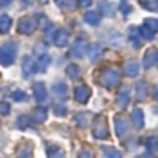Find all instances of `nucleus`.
<instances>
[{
	"label": "nucleus",
	"instance_id": "obj_40",
	"mask_svg": "<svg viewBox=\"0 0 158 158\" xmlns=\"http://www.w3.org/2000/svg\"><path fill=\"white\" fill-rule=\"evenodd\" d=\"M121 11H123L124 14H129V13L132 11V8H130V5H129L127 0H123V3H121Z\"/></svg>",
	"mask_w": 158,
	"mask_h": 158
},
{
	"label": "nucleus",
	"instance_id": "obj_10",
	"mask_svg": "<svg viewBox=\"0 0 158 158\" xmlns=\"http://www.w3.org/2000/svg\"><path fill=\"white\" fill-rule=\"evenodd\" d=\"M87 47H89V48H87L89 59H90L92 62H98V60L102 57V54H104L102 47H101L99 44H92V45H87Z\"/></svg>",
	"mask_w": 158,
	"mask_h": 158
},
{
	"label": "nucleus",
	"instance_id": "obj_30",
	"mask_svg": "<svg viewBox=\"0 0 158 158\" xmlns=\"http://www.w3.org/2000/svg\"><path fill=\"white\" fill-rule=\"evenodd\" d=\"M139 3L143 8H146L149 11H156V8H158V0H139Z\"/></svg>",
	"mask_w": 158,
	"mask_h": 158
},
{
	"label": "nucleus",
	"instance_id": "obj_8",
	"mask_svg": "<svg viewBox=\"0 0 158 158\" xmlns=\"http://www.w3.org/2000/svg\"><path fill=\"white\" fill-rule=\"evenodd\" d=\"M156 60H158V50L156 48H147L146 50V53H144V56H143V65H144V68H152L155 64H156Z\"/></svg>",
	"mask_w": 158,
	"mask_h": 158
},
{
	"label": "nucleus",
	"instance_id": "obj_36",
	"mask_svg": "<svg viewBox=\"0 0 158 158\" xmlns=\"http://www.w3.org/2000/svg\"><path fill=\"white\" fill-rule=\"evenodd\" d=\"M54 113H56L57 116H64V115L67 113V107H65V106H62V104H60V106H59V104H56V106H54Z\"/></svg>",
	"mask_w": 158,
	"mask_h": 158
},
{
	"label": "nucleus",
	"instance_id": "obj_19",
	"mask_svg": "<svg viewBox=\"0 0 158 158\" xmlns=\"http://www.w3.org/2000/svg\"><path fill=\"white\" fill-rule=\"evenodd\" d=\"M54 2H56V6L59 10L65 11V13H70V11H73L77 6L76 5V0H54Z\"/></svg>",
	"mask_w": 158,
	"mask_h": 158
},
{
	"label": "nucleus",
	"instance_id": "obj_37",
	"mask_svg": "<svg viewBox=\"0 0 158 158\" xmlns=\"http://www.w3.org/2000/svg\"><path fill=\"white\" fill-rule=\"evenodd\" d=\"M77 158H93V152L90 150V149H82L81 152H79V155H77Z\"/></svg>",
	"mask_w": 158,
	"mask_h": 158
},
{
	"label": "nucleus",
	"instance_id": "obj_32",
	"mask_svg": "<svg viewBox=\"0 0 158 158\" xmlns=\"http://www.w3.org/2000/svg\"><path fill=\"white\" fill-rule=\"evenodd\" d=\"M99 8H101V11H102L106 16H113V14H115V13H113V5L109 3V2H101V3H99Z\"/></svg>",
	"mask_w": 158,
	"mask_h": 158
},
{
	"label": "nucleus",
	"instance_id": "obj_38",
	"mask_svg": "<svg viewBox=\"0 0 158 158\" xmlns=\"http://www.w3.org/2000/svg\"><path fill=\"white\" fill-rule=\"evenodd\" d=\"M27 121H28V116H27V115L19 116V118H17V123H19L17 126H19V129H25V127L28 126V123H27Z\"/></svg>",
	"mask_w": 158,
	"mask_h": 158
},
{
	"label": "nucleus",
	"instance_id": "obj_14",
	"mask_svg": "<svg viewBox=\"0 0 158 158\" xmlns=\"http://www.w3.org/2000/svg\"><path fill=\"white\" fill-rule=\"evenodd\" d=\"M129 102H130V98H129V87H123V89L119 90V93L116 95V104H118V107L126 109V107L129 106Z\"/></svg>",
	"mask_w": 158,
	"mask_h": 158
},
{
	"label": "nucleus",
	"instance_id": "obj_44",
	"mask_svg": "<svg viewBox=\"0 0 158 158\" xmlns=\"http://www.w3.org/2000/svg\"><path fill=\"white\" fill-rule=\"evenodd\" d=\"M23 2H25V3H31V2H33V0H23Z\"/></svg>",
	"mask_w": 158,
	"mask_h": 158
},
{
	"label": "nucleus",
	"instance_id": "obj_11",
	"mask_svg": "<svg viewBox=\"0 0 158 158\" xmlns=\"http://www.w3.org/2000/svg\"><path fill=\"white\" fill-rule=\"evenodd\" d=\"M34 60H33V57L30 56V54H25L23 57H22V73H23V76L25 77H30L33 73H34Z\"/></svg>",
	"mask_w": 158,
	"mask_h": 158
},
{
	"label": "nucleus",
	"instance_id": "obj_27",
	"mask_svg": "<svg viewBox=\"0 0 158 158\" xmlns=\"http://www.w3.org/2000/svg\"><path fill=\"white\" fill-rule=\"evenodd\" d=\"M17 158H33V147H31V144L22 146L19 153H17Z\"/></svg>",
	"mask_w": 158,
	"mask_h": 158
},
{
	"label": "nucleus",
	"instance_id": "obj_33",
	"mask_svg": "<svg viewBox=\"0 0 158 158\" xmlns=\"http://www.w3.org/2000/svg\"><path fill=\"white\" fill-rule=\"evenodd\" d=\"M138 33H139V36H141V40H153V37H155V34L150 33L149 30H146L144 27L138 28Z\"/></svg>",
	"mask_w": 158,
	"mask_h": 158
},
{
	"label": "nucleus",
	"instance_id": "obj_35",
	"mask_svg": "<svg viewBox=\"0 0 158 158\" xmlns=\"http://www.w3.org/2000/svg\"><path fill=\"white\" fill-rule=\"evenodd\" d=\"M11 112V107H10V104L8 102H5V101H0V115H8Z\"/></svg>",
	"mask_w": 158,
	"mask_h": 158
},
{
	"label": "nucleus",
	"instance_id": "obj_25",
	"mask_svg": "<svg viewBox=\"0 0 158 158\" xmlns=\"http://www.w3.org/2000/svg\"><path fill=\"white\" fill-rule=\"evenodd\" d=\"M144 146L147 147V150H149V152H153V150H156V147H158V138H156L155 135H150V136H147V138L144 139Z\"/></svg>",
	"mask_w": 158,
	"mask_h": 158
},
{
	"label": "nucleus",
	"instance_id": "obj_24",
	"mask_svg": "<svg viewBox=\"0 0 158 158\" xmlns=\"http://www.w3.org/2000/svg\"><path fill=\"white\" fill-rule=\"evenodd\" d=\"M65 73L68 74V77H71V79H77L79 74H81V68H79V65H76V64H70V65H67Z\"/></svg>",
	"mask_w": 158,
	"mask_h": 158
},
{
	"label": "nucleus",
	"instance_id": "obj_21",
	"mask_svg": "<svg viewBox=\"0 0 158 158\" xmlns=\"http://www.w3.org/2000/svg\"><path fill=\"white\" fill-rule=\"evenodd\" d=\"M11 25H13V20H11L10 16H6V14H2V16H0V33H2V34L10 33Z\"/></svg>",
	"mask_w": 158,
	"mask_h": 158
},
{
	"label": "nucleus",
	"instance_id": "obj_7",
	"mask_svg": "<svg viewBox=\"0 0 158 158\" xmlns=\"http://www.w3.org/2000/svg\"><path fill=\"white\" fill-rule=\"evenodd\" d=\"M85 50H87V42H85V39H82V37H77V39H76V40L71 44L70 54H71L73 57H82Z\"/></svg>",
	"mask_w": 158,
	"mask_h": 158
},
{
	"label": "nucleus",
	"instance_id": "obj_2",
	"mask_svg": "<svg viewBox=\"0 0 158 158\" xmlns=\"http://www.w3.org/2000/svg\"><path fill=\"white\" fill-rule=\"evenodd\" d=\"M16 54H17V44L16 42H10L0 47V65L3 67H10L14 60H16Z\"/></svg>",
	"mask_w": 158,
	"mask_h": 158
},
{
	"label": "nucleus",
	"instance_id": "obj_13",
	"mask_svg": "<svg viewBox=\"0 0 158 158\" xmlns=\"http://www.w3.org/2000/svg\"><path fill=\"white\" fill-rule=\"evenodd\" d=\"M130 118H132V124L136 130H141L143 126H144V115H143V110L141 109H133L132 113H130Z\"/></svg>",
	"mask_w": 158,
	"mask_h": 158
},
{
	"label": "nucleus",
	"instance_id": "obj_29",
	"mask_svg": "<svg viewBox=\"0 0 158 158\" xmlns=\"http://www.w3.org/2000/svg\"><path fill=\"white\" fill-rule=\"evenodd\" d=\"M102 155L106 158H123L121 152L116 150V149H113V147H104L102 149Z\"/></svg>",
	"mask_w": 158,
	"mask_h": 158
},
{
	"label": "nucleus",
	"instance_id": "obj_26",
	"mask_svg": "<svg viewBox=\"0 0 158 158\" xmlns=\"http://www.w3.org/2000/svg\"><path fill=\"white\" fill-rule=\"evenodd\" d=\"M146 30H149L150 33H153L155 34V31L158 30V20L156 19H153V17H147V19H144V25H143Z\"/></svg>",
	"mask_w": 158,
	"mask_h": 158
},
{
	"label": "nucleus",
	"instance_id": "obj_6",
	"mask_svg": "<svg viewBox=\"0 0 158 158\" xmlns=\"http://www.w3.org/2000/svg\"><path fill=\"white\" fill-rule=\"evenodd\" d=\"M113 121H115V132H116V135L118 136H124L127 133V130H129V124H127L126 116L121 115V113H116L113 116Z\"/></svg>",
	"mask_w": 158,
	"mask_h": 158
},
{
	"label": "nucleus",
	"instance_id": "obj_4",
	"mask_svg": "<svg viewBox=\"0 0 158 158\" xmlns=\"http://www.w3.org/2000/svg\"><path fill=\"white\" fill-rule=\"evenodd\" d=\"M36 28H37V20H36L34 17H31V16H25V17H22V19L19 20V27H17V30H19L20 34L28 36V34L34 33Z\"/></svg>",
	"mask_w": 158,
	"mask_h": 158
},
{
	"label": "nucleus",
	"instance_id": "obj_18",
	"mask_svg": "<svg viewBox=\"0 0 158 158\" xmlns=\"http://www.w3.org/2000/svg\"><path fill=\"white\" fill-rule=\"evenodd\" d=\"M135 93H136V99L138 101H143L147 95V82L139 79V81L135 84Z\"/></svg>",
	"mask_w": 158,
	"mask_h": 158
},
{
	"label": "nucleus",
	"instance_id": "obj_15",
	"mask_svg": "<svg viewBox=\"0 0 158 158\" xmlns=\"http://www.w3.org/2000/svg\"><path fill=\"white\" fill-rule=\"evenodd\" d=\"M47 116H48V110L45 107H36L33 110V115H31V119L37 124H42L47 121Z\"/></svg>",
	"mask_w": 158,
	"mask_h": 158
},
{
	"label": "nucleus",
	"instance_id": "obj_17",
	"mask_svg": "<svg viewBox=\"0 0 158 158\" xmlns=\"http://www.w3.org/2000/svg\"><path fill=\"white\" fill-rule=\"evenodd\" d=\"M124 73L129 76V77H135L138 73H139V64L136 60H127L124 64Z\"/></svg>",
	"mask_w": 158,
	"mask_h": 158
},
{
	"label": "nucleus",
	"instance_id": "obj_41",
	"mask_svg": "<svg viewBox=\"0 0 158 158\" xmlns=\"http://www.w3.org/2000/svg\"><path fill=\"white\" fill-rule=\"evenodd\" d=\"M10 3H13V0H0V6H8Z\"/></svg>",
	"mask_w": 158,
	"mask_h": 158
},
{
	"label": "nucleus",
	"instance_id": "obj_12",
	"mask_svg": "<svg viewBox=\"0 0 158 158\" xmlns=\"http://www.w3.org/2000/svg\"><path fill=\"white\" fill-rule=\"evenodd\" d=\"M33 93L37 102H47L48 101V95H47V89L42 82H36L33 87Z\"/></svg>",
	"mask_w": 158,
	"mask_h": 158
},
{
	"label": "nucleus",
	"instance_id": "obj_23",
	"mask_svg": "<svg viewBox=\"0 0 158 158\" xmlns=\"http://www.w3.org/2000/svg\"><path fill=\"white\" fill-rule=\"evenodd\" d=\"M84 20L89 25H98L101 20V16L98 11H87V13H84Z\"/></svg>",
	"mask_w": 158,
	"mask_h": 158
},
{
	"label": "nucleus",
	"instance_id": "obj_22",
	"mask_svg": "<svg viewBox=\"0 0 158 158\" xmlns=\"http://www.w3.org/2000/svg\"><path fill=\"white\" fill-rule=\"evenodd\" d=\"M47 156L48 158H65V152L59 146H50L47 149Z\"/></svg>",
	"mask_w": 158,
	"mask_h": 158
},
{
	"label": "nucleus",
	"instance_id": "obj_28",
	"mask_svg": "<svg viewBox=\"0 0 158 158\" xmlns=\"http://www.w3.org/2000/svg\"><path fill=\"white\" fill-rule=\"evenodd\" d=\"M53 93H54L56 96H59V98H65V95H67V87H65V84L56 82V84L53 85Z\"/></svg>",
	"mask_w": 158,
	"mask_h": 158
},
{
	"label": "nucleus",
	"instance_id": "obj_20",
	"mask_svg": "<svg viewBox=\"0 0 158 158\" xmlns=\"http://www.w3.org/2000/svg\"><path fill=\"white\" fill-rule=\"evenodd\" d=\"M129 39H130V44L135 47V48H139L141 47V36H139V33H138V28H133V27H130L129 28Z\"/></svg>",
	"mask_w": 158,
	"mask_h": 158
},
{
	"label": "nucleus",
	"instance_id": "obj_5",
	"mask_svg": "<svg viewBox=\"0 0 158 158\" xmlns=\"http://www.w3.org/2000/svg\"><path fill=\"white\" fill-rule=\"evenodd\" d=\"M90 96H92V90L87 84H81V85L74 87V99L79 104H85Z\"/></svg>",
	"mask_w": 158,
	"mask_h": 158
},
{
	"label": "nucleus",
	"instance_id": "obj_34",
	"mask_svg": "<svg viewBox=\"0 0 158 158\" xmlns=\"http://www.w3.org/2000/svg\"><path fill=\"white\" fill-rule=\"evenodd\" d=\"M11 98L19 102V101H25V99H27V95H25V92H22V90H14L13 95H11Z\"/></svg>",
	"mask_w": 158,
	"mask_h": 158
},
{
	"label": "nucleus",
	"instance_id": "obj_43",
	"mask_svg": "<svg viewBox=\"0 0 158 158\" xmlns=\"http://www.w3.org/2000/svg\"><path fill=\"white\" fill-rule=\"evenodd\" d=\"M39 2H40L42 5H45V3H48V0H39Z\"/></svg>",
	"mask_w": 158,
	"mask_h": 158
},
{
	"label": "nucleus",
	"instance_id": "obj_16",
	"mask_svg": "<svg viewBox=\"0 0 158 158\" xmlns=\"http://www.w3.org/2000/svg\"><path fill=\"white\" fill-rule=\"evenodd\" d=\"M48 65H50V56H48L47 53L40 54V56H39V59L34 62V68H36L39 73H44V71H47Z\"/></svg>",
	"mask_w": 158,
	"mask_h": 158
},
{
	"label": "nucleus",
	"instance_id": "obj_31",
	"mask_svg": "<svg viewBox=\"0 0 158 158\" xmlns=\"http://www.w3.org/2000/svg\"><path fill=\"white\" fill-rule=\"evenodd\" d=\"M89 118H90L89 113H77V115H76V123H77V126H79V127H85V126L89 124Z\"/></svg>",
	"mask_w": 158,
	"mask_h": 158
},
{
	"label": "nucleus",
	"instance_id": "obj_39",
	"mask_svg": "<svg viewBox=\"0 0 158 158\" xmlns=\"http://www.w3.org/2000/svg\"><path fill=\"white\" fill-rule=\"evenodd\" d=\"M93 3V0H76V5L81 6V8H87Z\"/></svg>",
	"mask_w": 158,
	"mask_h": 158
},
{
	"label": "nucleus",
	"instance_id": "obj_42",
	"mask_svg": "<svg viewBox=\"0 0 158 158\" xmlns=\"http://www.w3.org/2000/svg\"><path fill=\"white\" fill-rule=\"evenodd\" d=\"M138 158H152V156H150L149 153H143V155H139Z\"/></svg>",
	"mask_w": 158,
	"mask_h": 158
},
{
	"label": "nucleus",
	"instance_id": "obj_9",
	"mask_svg": "<svg viewBox=\"0 0 158 158\" xmlns=\"http://www.w3.org/2000/svg\"><path fill=\"white\" fill-rule=\"evenodd\" d=\"M68 39H70V34H68V31L64 30V28L56 30L54 34H53V44H54L56 47H65V45L68 44Z\"/></svg>",
	"mask_w": 158,
	"mask_h": 158
},
{
	"label": "nucleus",
	"instance_id": "obj_1",
	"mask_svg": "<svg viewBox=\"0 0 158 158\" xmlns=\"http://www.w3.org/2000/svg\"><path fill=\"white\" fill-rule=\"evenodd\" d=\"M119 79H121V73L118 68L115 67H107L104 68L99 76H98V82L99 85H102L104 89H113L119 84Z\"/></svg>",
	"mask_w": 158,
	"mask_h": 158
},
{
	"label": "nucleus",
	"instance_id": "obj_3",
	"mask_svg": "<svg viewBox=\"0 0 158 158\" xmlns=\"http://www.w3.org/2000/svg\"><path fill=\"white\" fill-rule=\"evenodd\" d=\"M93 136L96 139H106V138H109V126H107L106 116H102V115L96 116L95 127H93Z\"/></svg>",
	"mask_w": 158,
	"mask_h": 158
}]
</instances>
